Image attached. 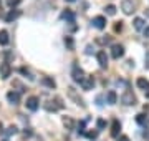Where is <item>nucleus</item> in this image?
<instances>
[{
  "mask_svg": "<svg viewBox=\"0 0 149 141\" xmlns=\"http://www.w3.org/2000/svg\"><path fill=\"white\" fill-rule=\"evenodd\" d=\"M65 105L61 103V98L60 96H56L55 100H50V101H47L45 103V110L47 111H58V110H61Z\"/></svg>",
  "mask_w": 149,
  "mask_h": 141,
  "instance_id": "nucleus-1",
  "label": "nucleus"
},
{
  "mask_svg": "<svg viewBox=\"0 0 149 141\" xmlns=\"http://www.w3.org/2000/svg\"><path fill=\"white\" fill-rule=\"evenodd\" d=\"M121 103L126 105V106H134V105L138 103V100L133 95V91H124V95L121 96Z\"/></svg>",
  "mask_w": 149,
  "mask_h": 141,
  "instance_id": "nucleus-2",
  "label": "nucleus"
},
{
  "mask_svg": "<svg viewBox=\"0 0 149 141\" xmlns=\"http://www.w3.org/2000/svg\"><path fill=\"white\" fill-rule=\"evenodd\" d=\"M80 87L85 90V91H88V90H93V87H95V78H93V75H85V78L81 80Z\"/></svg>",
  "mask_w": 149,
  "mask_h": 141,
  "instance_id": "nucleus-3",
  "label": "nucleus"
},
{
  "mask_svg": "<svg viewBox=\"0 0 149 141\" xmlns=\"http://www.w3.org/2000/svg\"><path fill=\"white\" fill-rule=\"evenodd\" d=\"M10 75H12V66H10V63H8V61L0 63V78H2V80H7Z\"/></svg>",
  "mask_w": 149,
  "mask_h": 141,
  "instance_id": "nucleus-4",
  "label": "nucleus"
},
{
  "mask_svg": "<svg viewBox=\"0 0 149 141\" xmlns=\"http://www.w3.org/2000/svg\"><path fill=\"white\" fill-rule=\"evenodd\" d=\"M71 78H73V82L81 83V80L85 78V71L81 70L80 66H76V65H74V66H73V71H71Z\"/></svg>",
  "mask_w": 149,
  "mask_h": 141,
  "instance_id": "nucleus-5",
  "label": "nucleus"
},
{
  "mask_svg": "<svg viewBox=\"0 0 149 141\" xmlns=\"http://www.w3.org/2000/svg\"><path fill=\"white\" fill-rule=\"evenodd\" d=\"M121 10L126 13V15H131L134 12V2L133 0H123L121 2Z\"/></svg>",
  "mask_w": 149,
  "mask_h": 141,
  "instance_id": "nucleus-6",
  "label": "nucleus"
},
{
  "mask_svg": "<svg viewBox=\"0 0 149 141\" xmlns=\"http://www.w3.org/2000/svg\"><path fill=\"white\" fill-rule=\"evenodd\" d=\"M123 55H124V47H123V45H113L111 47V57L114 60H119L123 57Z\"/></svg>",
  "mask_w": 149,
  "mask_h": 141,
  "instance_id": "nucleus-7",
  "label": "nucleus"
},
{
  "mask_svg": "<svg viewBox=\"0 0 149 141\" xmlns=\"http://www.w3.org/2000/svg\"><path fill=\"white\" fill-rule=\"evenodd\" d=\"M96 60H98V63L101 68H108V55L104 50H100L98 53H96Z\"/></svg>",
  "mask_w": 149,
  "mask_h": 141,
  "instance_id": "nucleus-8",
  "label": "nucleus"
},
{
  "mask_svg": "<svg viewBox=\"0 0 149 141\" xmlns=\"http://www.w3.org/2000/svg\"><path fill=\"white\" fill-rule=\"evenodd\" d=\"M91 23H93V27H95V28L103 30V28L106 27V18H104L103 15H98V17H95V18L91 20Z\"/></svg>",
  "mask_w": 149,
  "mask_h": 141,
  "instance_id": "nucleus-9",
  "label": "nucleus"
},
{
  "mask_svg": "<svg viewBox=\"0 0 149 141\" xmlns=\"http://www.w3.org/2000/svg\"><path fill=\"white\" fill-rule=\"evenodd\" d=\"M25 105H27V108L30 110V111H37L38 106H40V100H38L37 96H30Z\"/></svg>",
  "mask_w": 149,
  "mask_h": 141,
  "instance_id": "nucleus-10",
  "label": "nucleus"
},
{
  "mask_svg": "<svg viewBox=\"0 0 149 141\" xmlns=\"http://www.w3.org/2000/svg\"><path fill=\"white\" fill-rule=\"evenodd\" d=\"M68 95H70V98H73L74 101H76V105H80V106H83V108L86 106V105H85V101H83V100H81V98L78 96V95H76V91H74V88H71V87L68 88Z\"/></svg>",
  "mask_w": 149,
  "mask_h": 141,
  "instance_id": "nucleus-11",
  "label": "nucleus"
},
{
  "mask_svg": "<svg viewBox=\"0 0 149 141\" xmlns=\"http://www.w3.org/2000/svg\"><path fill=\"white\" fill-rule=\"evenodd\" d=\"M7 100H8L12 105H18V103H20V93L8 91V93H7Z\"/></svg>",
  "mask_w": 149,
  "mask_h": 141,
  "instance_id": "nucleus-12",
  "label": "nucleus"
},
{
  "mask_svg": "<svg viewBox=\"0 0 149 141\" xmlns=\"http://www.w3.org/2000/svg\"><path fill=\"white\" fill-rule=\"evenodd\" d=\"M119 131H121V123L118 121V119H114L111 125V136L113 138H116L118 135H119Z\"/></svg>",
  "mask_w": 149,
  "mask_h": 141,
  "instance_id": "nucleus-13",
  "label": "nucleus"
},
{
  "mask_svg": "<svg viewBox=\"0 0 149 141\" xmlns=\"http://www.w3.org/2000/svg\"><path fill=\"white\" fill-rule=\"evenodd\" d=\"M61 18L66 20V22H70V23H74V18H76V17H74V13L71 10H65L63 13H61Z\"/></svg>",
  "mask_w": 149,
  "mask_h": 141,
  "instance_id": "nucleus-14",
  "label": "nucleus"
},
{
  "mask_svg": "<svg viewBox=\"0 0 149 141\" xmlns=\"http://www.w3.org/2000/svg\"><path fill=\"white\" fill-rule=\"evenodd\" d=\"M136 85H138V88H141V90H144V91L149 90V80H146V78H138Z\"/></svg>",
  "mask_w": 149,
  "mask_h": 141,
  "instance_id": "nucleus-15",
  "label": "nucleus"
},
{
  "mask_svg": "<svg viewBox=\"0 0 149 141\" xmlns=\"http://www.w3.org/2000/svg\"><path fill=\"white\" fill-rule=\"evenodd\" d=\"M8 42H10V38H8V32L7 30H0V45H8Z\"/></svg>",
  "mask_w": 149,
  "mask_h": 141,
  "instance_id": "nucleus-16",
  "label": "nucleus"
},
{
  "mask_svg": "<svg viewBox=\"0 0 149 141\" xmlns=\"http://www.w3.org/2000/svg\"><path fill=\"white\" fill-rule=\"evenodd\" d=\"M42 83H43V85H45V87L52 88V90H53V88L56 87V83H55V80H53V78H50V76H43Z\"/></svg>",
  "mask_w": 149,
  "mask_h": 141,
  "instance_id": "nucleus-17",
  "label": "nucleus"
},
{
  "mask_svg": "<svg viewBox=\"0 0 149 141\" xmlns=\"http://www.w3.org/2000/svg\"><path fill=\"white\" fill-rule=\"evenodd\" d=\"M18 17H20V12H18V10H10L8 13H7L5 20H7V22H13V20L18 18Z\"/></svg>",
  "mask_w": 149,
  "mask_h": 141,
  "instance_id": "nucleus-18",
  "label": "nucleus"
},
{
  "mask_svg": "<svg viewBox=\"0 0 149 141\" xmlns=\"http://www.w3.org/2000/svg\"><path fill=\"white\" fill-rule=\"evenodd\" d=\"M106 100H108V105H114L118 101V96H116V91H108V95H106Z\"/></svg>",
  "mask_w": 149,
  "mask_h": 141,
  "instance_id": "nucleus-19",
  "label": "nucleus"
},
{
  "mask_svg": "<svg viewBox=\"0 0 149 141\" xmlns=\"http://www.w3.org/2000/svg\"><path fill=\"white\" fill-rule=\"evenodd\" d=\"M63 125L66 130H74V121L71 118H68V116H65L63 118Z\"/></svg>",
  "mask_w": 149,
  "mask_h": 141,
  "instance_id": "nucleus-20",
  "label": "nucleus"
},
{
  "mask_svg": "<svg viewBox=\"0 0 149 141\" xmlns=\"http://www.w3.org/2000/svg\"><path fill=\"white\" fill-rule=\"evenodd\" d=\"M133 23H134V28L136 30H143L144 28V18H141V17H136Z\"/></svg>",
  "mask_w": 149,
  "mask_h": 141,
  "instance_id": "nucleus-21",
  "label": "nucleus"
},
{
  "mask_svg": "<svg viewBox=\"0 0 149 141\" xmlns=\"http://www.w3.org/2000/svg\"><path fill=\"white\" fill-rule=\"evenodd\" d=\"M65 45L68 50H74V40L71 37H65Z\"/></svg>",
  "mask_w": 149,
  "mask_h": 141,
  "instance_id": "nucleus-22",
  "label": "nucleus"
},
{
  "mask_svg": "<svg viewBox=\"0 0 149 141\" xmlns=\"http://www.w3.org/2000/svg\"><path fill=\"white\" fill-rule=\"evenodd\" d=\"M3 133H5L7 136H12V135H17V133H18V128H17L15 125H12V126H8V128H7V131H3Z\"/></svg>",
  "mask_w": 149,
  "mask_h": 141,
  "instance_id": "nucleus-23",
  "label": "nucleus"
},
{
  "mask_svg": "<svg viewBox=\"0 0 149 141\" xmlns=\"http://www.w3.org/2000/svg\"><path fill=\"white\" fill-rule=\"evenodd\" d=\"M85 136H86V138H90V140H96V136H98V130H95V131H85Z\"/></svg>",
  "mask_w": 149,
  "mask_h": 141,
  "instance_id": "nucleus-24",
  "label": "nucleus"
},
{
  "mask_svg": "<svg viewBox=\"0 0 149 141\" xmlns=\"http://www.w3.org/2000/svg\"><path fill=\"white\" fill-rule=\"evenodd\" d=\"M20 73H22V75H27V76H28V80H32V82L35 80V76H32V73H30L27 68H20Z\"/></svg>",
  "mask_w": 149,
  "mask_h": 141,
  "instance_id": "nucleus-25",
  "label": "nucleus"
},
{
  "mask_svg": "<svg viewBox=\"0 0 149 141\" xmlns=\"http://www.w3.org/2000/svg\"><path fill=\"white\" fill-rule=\"evenodd\" d=\"M104 10H106L108 15H114V13H116V7H114V5H108Z\"/></svg>",
  "mask_w": 149,
  "mask_h": 141,
  "instance_id": "nucleus-26",
  "label": "nucleus"
},
{
  "mask_svg": "<svg viewBox=\"0 0 149 141\" xmlns=\"http://www.w3.org/2000/svg\"><path fill=\"white\" fill-rule=\"evenodd\" d=\"M96 126H98V130H103V128H104V126H106V121H104V119H98V121H96Z\"/></svg>",
  "mask_w": 149,
  "mask_h": 141,
  "instance_id": "nucleus-27",
  "label": "nucleus"
},
{
  "mask_svg": "<svg viewBox=\"0 0 149 141\" xmlns=\"http://www.w3.org/2000/svg\"><path fill=\"white\" fill-rule=\"evenodd\" d=\"M78 135H85V121L78 123Z\"/></svg>",
  "mask_w": 149,
  "mask_h": 141,
  "instance_id": "nucleus-28",
  "label": "nucleus"
},
{
  "mask_svg": "<svg viewBox=\"0 0 149 141\" xmlns=\"http://www.w3.org/2000/svg\"><path fill=\"white\" fill-rule=\"evenodd\" d=\"M136 121H138L139 125H144V123H146V116H144V114H138Z\"/></svg>",
  "mask_w": 149,
  "mask_h": 141,
  "instance_id": "nucleus-29",
  "label": "nucleus"
},
{
  "mask_svg": "<svg viewBox=\"0 0 149 141\" xmlns=\"http://www.w3.org/2000/svg\"><path fill=\"white\" fill-rule=\"evenodd\" d=\"M22 0H7V3H8V7H15V5H18Z\"/></svg>",
  "mask_w": 149,
  "mask_h": 141,
  "instance_id": "nucleus-30",
  "label": "nucleus"
},
{
  "mask_svg": "<svg viewBox=\"0 0 149 141\" xmlns=\"http://www.w3.org/2000/svg\"><path fill=\"white\" fill-rule=\"evenodd\" d=\"M123 30V22H116V25H114V32H121Z\"/></svg>",
  "mask_w": 149,
  "mask_h": 141,
  "instance_id": "nucleus-31",
  "label": "nucleus"
},
{
  "mask_svg": "<svg viewBox=\"0 0 149 141\" xmlns=\"http://www.w3.org/2000/svg\"><path fill=\"white\" fill-rule=\"evenodd\" d=\"M98 43H103V45L109 43V37H106V38H98Z\"/></svg>",
  "mask_w": 149,
  "mask_h": 141,
  "instance_id": "nucleus-32",
  "label": "nucleus"
},
{
  "mask_svg": "<svg viewBox=\"0 0 149 141\" xmlns=\"http://www.w3.org/2000/svg\"><path fill=\"white\" fill-rule=\"evenodd\" d=\"M144 66L149 70V48H148V52H146V63H144Z\"/></svg>",
  "mask_w": 149,
  "mask_h": 141,
  "instance_id": "nucleus-33",
  "label": "nucleus"
},
{
  "mask_svg": "<svg viewBox=\"0 0 149 141\" xmlns=\"http://www.w3.org/2000/svg\"><path fill=\"white\" fill-rule=\"evenodd\" d=\"M143 136H144V140H148V141H149V130H146V131H144V133H143Z\"/></svg>",
  "mask_w": 149,
  "mask_h": 141,
  "instance_id": "nucleus-34",
  "label": "nucleus"
},
{
  "mask_svg": "<svg viewBox=\"0 0 149 141\" xmlns=\"http://www.w3.org/2000/svg\"><path fill=\"white\" fill-rule=\"evenodd\" d=\"M144 37H146V38H149V27H146V28H144Z\"/></svg>",
  "mask_w": 149,
  "mask_h": 141,
  "instance_id": "nucleus-35",
  "label": "nucleus"
},
{
  "mask_svg": "<svg viewBox=\"0 0 149 141\" xmlns=\"http://www.w3.org/2000/svg\"><path fill=\"white\" fill-rule=\"evenodd\" d=\"M118 141H131V140H129L128 136H121V138H119Z\"/></svg>",
  "mask_w": 149,
  "mask_h": 141,
  "instance_id": "nucleus-36",
  "label": "nucleus"
},
{
  "mask_svg": "<svg viewBox=\"0 0 149 141\" xmlns=\"http://www.w3.org/2000/svg\"><path fill=\"white\" fill-rule=\"evenodd\" d=\"M0 135H3V125H2V121H0Z\"/></svg>",
  "mask_w": 149,
  "mask_h": 141,
  "instance_id": "nucleus-37",
  "label": "nucleus"
},
{
  "mask_svg": "<svg viewBox=\"0 0 149 141\" xmlns=\"http://www.w3.org/2000/svg\"><path fill=\"white\" fill-rule=\"evenodd\" d=\"M65 2H68V3H71V2H76V0H65Z\"/></svg>",
  "mask_w": 149,
  "mask_h": 141,
  "instance_id": "nucleus-38",
  "label": "nucleus"
},
{
  "mask_svg": "<svg viewBox=\"0 0 149 141\" xmlns=\"http://www.w3.org/2000/svg\"><path fill=\"white\" fill-rule=\"evenodd\" d=\"M146 15H148V17H149V10H146Z\"/></svg>",
  "mask_w": 149,
  "mask_h": 141,
  "instance_id": "nucleus-39",
  "label": "nucleus"
},
{
  "mask_svg": "<svg viewBox=\"0 0 149 141\" xmlns=\"http://www.w3.org/2000/svg\"><path fill=\"white\" fill-rule=\"evenodd\" d=\"M5 141H8V140H5Z\"/></svg>",
  "mask_w": 149,
  "mask_h": 141,
  "instance_id": "nucleus-40",
  "label": "nucleus"
},
{
  "mask_svg": "<svg viewBox=\"0 0 149 141\" xmlns=\"http://www.w3.org/2000/svg\"><path fill=\"white\" fill-rule=\"evenodd\" d=\"M93 141H95V140H93Z\"/></svg>",
  "mask_w": 149,
  "mask_h": 141,
  "instance_id": "nucleus-41",
  "label": "nucleus"
}]
</instances>
